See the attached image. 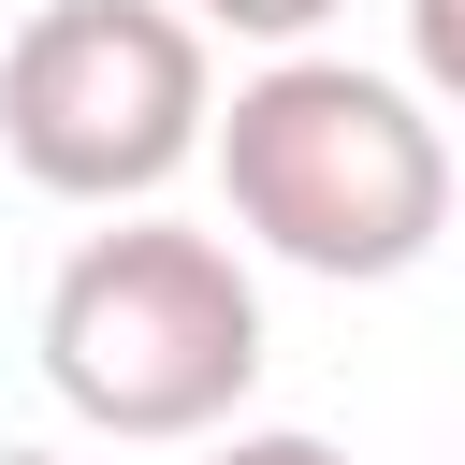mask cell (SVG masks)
<instances>
[{
    "mask_svg": "<svg viewBox=\"0 0 465 465\" xmlns=\"http://www.w3.org/2000/svg\"><path fill=\"white\" fill-rule=\"evenodd\" d=\"M203 145H218L232 232L276 247L291 276L378 291V276L436 262V232H450V131L421 116V87H392L363 58H305V44L262 58Z\"/></svg>",
    "mask_w": 465,
    "mask_h": 465,
    "instance_id": "obj_1",
    "label": "cell"
},
{
    "mask_svg": "<svg viewBox=\"0 0 465 465\" xmlns=\"http://www.w3.org/2000/svg\"><path fill=\"white\" fill-rule=\"evenodd\" d=\"M44 378L73 421H102L131 450L218 436L262 392V291L218 232L116 203V232H87L44 291Z\"/></svg>",
    "mask_w": 465,
    "mask_h": 465,
    "instance_id": "obj_2",
    "label": "cell"
},
{
    "mask_svg": "<svg viewBox=\"0 0 465 465\" xmlns=\"http://www.w3.org/2000/svg\"><path fill=\"white\" fill-rule=\"evenodd\" d=\"M218 131V58L174 0H44L0 44V160L44 203H160Z\"/></svg>",
    "mask_w": 465,
    "mask_h": 465,
    "instance_id": "obj_3",
    "label": "cell"
},
{
    "mask_svg": "<svg viewBox=\"0 0 465 465\" xmlns=\"http://www.w3.org/2000/svg\"><path fill=\"white\" fill-rule=\"evenodd\" d=\"M407 87L465 116V0H407Z\"/></svg>",
    "mask_w": 465,
    "mask_h": 465,
    "instance_id": "obj_4",
    "label": "cell"
},
{
    "mask_svg": "<svg viewBox=\"0 0 465 465\" xmlns=\"http://www.w3.org/2000/svg\"><path fill=\"white\" fill-rule=\"evenodd\" d=\"M174 15H189V29H232V44H276V58H291V44H305L334 0H174Z\"/></svg>",
    "mask_w": 465,
    "mask_h": 465,
    "instance_id": "obj_5",
    "label": "cell"
},
{
    "mask_svg": "<svg viewBox=\"0 0 465 465\" xmlns=\"http://www.w3.org/2000/svg\"><path fill=\"white\" fill-rule=\"evenodd\" d=\"M203 465H349L334 436H305V421H218L203 436Z\"/></svg>",
    "mask_w": 465,
    "mask_h": 465,
    "instance_id": "obj_6",
    "label": "cell"
},
{
    "mask_svg": "<svg viewBox=\"0 0 465 465\" xmlns=\"http://www.w3.org/2000/svg\"><path fill=\"white\" fill-rule=\"evenodd\" d=\"M0 465H58V450H0Z\"/></svg>",
    "mask_w": 465,
    "mask_h": 465,
    "instance_id": "obj_7",
    "label": "cell"
}]
</instances>
